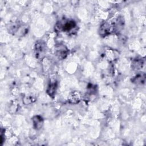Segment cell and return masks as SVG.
<instances>
[{"instance_id":"obj_1","label":"cell","mask_w":146,"mask_h":146,"mask_svg":"<svg viewBox=\"0 0 146 146\" xmlns=\"http://www.w3.org/2000/svg\"><path fill=\"white\" fill-rule=\"evenodd\" d=\"M123 25V18L120 17H116L102 24L99 29V34L102 36H105L116 33L122 29Z\"/></svg>"},{"instance_id":"obj_2","label":"cell","mask_w":146,"mask_h":146,"mask_svg":"<svg viewBox=\"0 0 146 146\" xmlns=\"http://www.w3.org/2000/svg\"><path fill=\"white\" fill-rule=\"evenodd\" d=\"M76 27L75 21L70 19H64L58 22L55 25V29L57 31L68 33L72 31Z\"/></svg>"},{"instance_id":"obj_3","label":"cell","mask_w":146,"mask_h":146,"mask_svg":"<svg viewBox=\"0 0 146 146\" xmlns=\"http://www.w3.org/2000/svg\"><path fill=\"white\" fill-rule=\"evenodd\" d=\"M35 55L39 59H42L45 54L46 46L42 40H38L35 44Z\"/></svg>"},{"instance_id":"obj_4","label":"cell","mask_w":146,"mask_h":146,"mask_svg":"<svg viewBox=\"0 0 146 146\" xmlns=\"http://www.w3.org/2000/svg\"><path fill=\"white\" fill-rule=\"evenodd\" d=\"M68 50L63 44H59L55 47V54L60 59H64L68 55Z\"/></svg>"},{"instance_id":"obj_5","label":"cell","mask_w":146,"mask_h":146,"mask_svg":"<svg viewBox=\"0 0 146 146\" xmlns=\"http://www.w3.org/2000/svg\"><path fill=\"white\" fill-rule=\"evenodd\" d=\"M133 83L137 84H143L145 81V74L144 72H139L136 74L132 79Z\"/></svg>"},{"instance_id":"obj_6","label":"cell","mask_w":146,"mask_h":146,"mask_svg":"<svg viewBox=\"0 0 146 146\" xmlns=\"http://www.w3.org/2000/svg\"><path fill=\"white\" fill-rule=\"evenodd\" d=\"M33 126L35 129H40L43 124V119L39 115H36L34 116L32 119Z\"/></svg>"},{"instance_id":"obj_7","label":"cell","mask_w":146,"mask_h":146,"mask_svg":"<svg viewBox=\"0 0 146 146\" xmlns=\"http://www.w3.org/2000/svg\"><path fill=\"white\" fill-rule=\"evenodd\" d=\"M81 99L80 94L77 91H73L71 92L68 97V99L70 103L72 104L78 103Z\"/></svg>"},{"instance_id":"obj_8","label":"cell","mask_w":146,"mask_h":146,"mask_svg":"<svg viewBox=\"0 0 146 146\" xmlns=\"http://www.w3.org/2000/svg\"><path fill=\"white\" fill-rule=\"evenodd\" d=\"M144 60L142 59H134L131 63V67L132 69L135 70H139L143 68L144 66Z\"/></svg>"},{"instance_id":"obj_9","label":"cell","mask_w":146,"mask_h":146,"mask_svg":"<svg viewBox=\"0 0 146 146\" xmlns=\"http://www.w3.org/2000/svg\"><path fill=\"white\" fill-rule=\"evenodd\" d=\"M56 88H57L56 82L54 81V82H50V83L47 87V94L51 97L54 96L55 94Z\"/></svg>"}]
</instances>
